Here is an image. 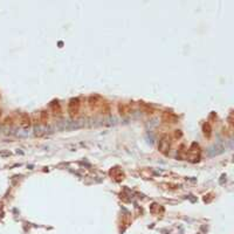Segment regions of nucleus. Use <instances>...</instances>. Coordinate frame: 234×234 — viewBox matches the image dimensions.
Here are the masks:
<instances>
[{
	"instance_id": "423d86ee",
	"label": "nucleus",
	"mask_w": 234,
	"mask_h": 234,
	"mask_svg": "<svg viewBox=\"0 0 234 234\" xmlns=\"http://www.w3.org/2000/svg\"><path fill=\"white\" fill-rule=\"evenodd\" d=\"M47 121H48V115H47V112L46 111H42L41 112V122L42 123H47Z\"/></svg>"
},
{
	"instance_id": "f03ea898",
	"label": "nucleus",
	"mask_w": 234,
	"mask_h": 234,
	"mask_svg": "<svg viewBox=\"0 0 234 234\" xmlns=\"http://www.w3.org/2000/svg\"><path fill=\"white\" fill-rule=\"evenodd\" d=\"M68 109H69V112L71 116L77 115L78 109H80V101L77 99H73L70 100L69 106H68Z\"/></svg>"
},
{
	"instance_id": "f257e3e1",
	"label": "nucleus",
	"mask_w": 234,
	"mask_h": 234,
	"mask_svg": "<svg viewBox=\"0 0 234 234\" xmlns=\"http://www.w3.org/2000/svg\"><path fill=\"white\" fill-rule=\"evenodd\" d=\"M158 150H159L163 155H168L170 151V138L168 135H164L160 138L159 143H158Z\"/></svg>"
},
{
	"instance_id": "39448f33",
	"label": "nucleus",
	"mask_w": 234,
	"mask_h": 234,
	"mask_svg": "<svg viewBox=\"0 0 234 234\" xmlns=\"http://www.w3.org/2000/svg\"><path fill=\"white\" fill-rule=\"evenodd\" d=\"M52 108H53V111L54 114L56 115H61V108H60V104H59L58 102H54L53 104H52Z\"/></svg>"
},
{
	"instance_id": "20e7f679",
	"label": "nucleus",
	"mask_w": 234,
	"mask_h": 234,
	"mask_svg": "<svg viewBox=\"0 0 234 234\" xmlns=\"http://www.w3.org/2000/svg\"><path fill=\"white\" fill-rule=\"evenodd\" d=\"M118 109H119V114H121V115H127V114L130 112V108H129V106H127V104H119Z\"/></svg>"
},
{
	"instance_id": "7ed1b4c3",
	"label": "nucleus",
	"mask_w": 234,
	"mask_h": 234,
	"mask_svg": "<svg viewBox=\"0 0 234 234\" xmlns=\"http://www.w3.org/2000/svg\"><path fill=\"white\" fill-rule=\"evenodd\" d=\"M19 123H20V125L24 128V129H28V128L31 127V117H29L27 114H22V115L20 116Z\"/></svg>"
},
{
	"instance_id": "0eeeda50",
	"label": "nucleus",
	"mask_w": 234,
	"mask_h": 234,
	"mask_svg": "<svg viewBox=\"0 0 234 234\" xmlns=\"http://www.w3.org/2000/svg\"><path fill=\"white\" fill-rule=\"evenodd\" d=\"M204 130H205V135H207V136L211 135V127H209L208 123L204 125Z\"/></svg>"
}]
</instances>
